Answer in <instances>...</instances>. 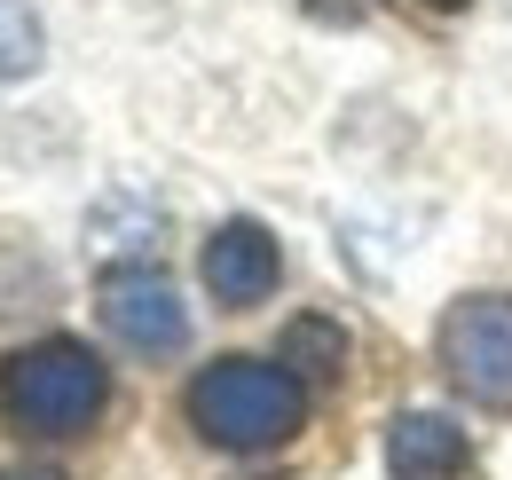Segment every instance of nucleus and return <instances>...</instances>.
I'll return each mask as SVG.
<instances>
[{"mask_svg":"<svg viewBox=\"0 0 512 480\" xmlns=\"http://www.w3.org/2000/svg\"><path fill=\"white\" fill-rule=\"evenodd\" d=\"M190 425L213 449H276L308 425V378L292 362H260V355H229L213 370L190 378Z\"/></svg>","mask_w":512,"mask_h":480,"instance_id":"1","label":"nucleus"},{"mask_svg":"<svg viewBox=\"0 0 512 480\" xmlns=\"http://www.w3.org/2000/svg\"><path fill=\"white\" fill-rule=\"evenodd\" d=\"M103 402H111V378L79 339H40V347H16L0 362V418L16 433L71 441L103 418Z\"/></svg>","mask_w":512,"mask_h":480,"instance_id":"2","label":"nucleus"},{"mask_svg":"<svg viewBox=\"0 0 512 480\" xmlns=\"http://www.w3.org/2000/svg\"><path fill=\"white\" fill-rule=\"evenodd\" d=\"M442 370L481 410H512V292H473L442 315Z\"/></svg>","mask_w":512,"mask_h":480,"instance_id":"3","label":"nucleus"},{"mask_svg":"<svg viewBox=\"0 0 512 480\" xmlns=\"http://www.w3.org/2000/svg\"><path fill=\"white\" fill-rule=\"evenodd\" d=\"M95 307H103L111 339L134 347V355H182L190 347V307H182V292L158 268H111Z\"/></svg>","mask_w":512,"mask_h":480,"instance_id":"4","label":"nucleus"},{"mask_svg":"<svg viewBox=\"0 0 512 480\" xmlns=\"http://www.w3.org/2000/svg\"><path fill=\"white\" fill-rule=\"evenodd\" d=\"M276 276H284V252L260 221H221L205 237V292L221 307H260L276 292Z\"/></svg>","mask_w":512,"mask_h":480,"instance_id":"5","label":"nucleus"},{"mask_svg":"<svg viewBox=\"0 0 512 480\" xmlns=\"http://www.w3.org/2000/svg\"><path fill=\"white\" fill-rule=\"evenodd\" d=\"M465 465H473V441L442 410H402L386 425V473L394 480H465Z\"/></svg>","mask_w":512,"mask_h":480,"instance_id":"6","label":"nucleus"},{"mask_svg":"<svg viewBox=\"0 0 512 480\" xmlns=\"http://www.w3.org/2000/svg\"><path fill=\"white\" fill-rule=\"evenodd\" d=\"M284 362H292L300 378H339V370H347V331L323 323V315H300V323L284 331Z\"/></svg>","mask_w":512,"mask_h":480,"instance_id":"7","label":"nucleus"},{"mask_svg":"<svg viewBox=\"0 0 512 480\" xmlns=\"http://www.w3.org/2000/svg\"><path fill=\"white\" fill-rule=\"evenodd\" d=\"M40 48H48V40H40V16H32L24 0H0V87H8V79H32V71H40Z\"/></svg>","mask_w":512,"mask_h":480,"instance_id":"8","label":"nucleus"},{"mask_svg":"<svg viewBox=\"0 0 512 480\" xmlns=\"http://www.w3.org/2000/svg\"><path fill=\"white\" fill-rule=\"evenodd\" d=\"M0 480H64L56 465H16V473H0Z\"/></svg>","mask_w":512,"mask_h":480,"instance_id":"9","label":"nucleus"},{"mask_svg":"<svg viewBox=\"0 0 512 480\" xmlns=\"http://www.w3.org/2000/svg\"><path fill=\"white\" fill-rule=\"evenodd\" d=\"M418 8H434V16H457V8H473V0H418Z\"/></svg>","mask_w":512,"mask_h":480,"instance_id":"10","label":"nucleus"}]
</instances>
